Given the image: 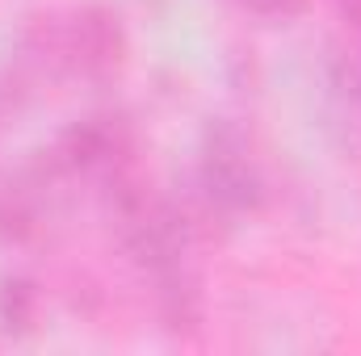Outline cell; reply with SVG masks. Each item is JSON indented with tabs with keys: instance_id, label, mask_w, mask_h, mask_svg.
<instances>
[{
	"instance_id": "cell-2",
	"label": "cell",
	"mask_w": 361,
	"mask_h": 356,
	"mask_svg": "<svg viewBox=\"0 0 361 356\" xmlns=\"http://www.w3.org/2000/svg\"><path fill=\"white\" fill-rule=\"evenodd\" d=\"M63 68L89 76V80H105L118 72L122 55H126V34H122V21L101 8L89 4L80 13H72L63 21Z\"/></svg>"
},
{
	"instance_id": "cell-4",
	"label": "cell",
	"mask_w": 361,
	"mask_h": 356,
	"mask_svg": "<svg viewBox=\"0 0 361 356\" xmlns=\"http://www.w3.org/2000/svg\"><path fill=\"white\" fill-rule=\"evenodd\" d=\"M42 314V289L30 276H4L0 281V327L8 336H30Z\"/></svg>"
},
{
	"instance_id": "cell-3",
	"label": "cell",
	"mask_w": 361,
	"mask_h": 356,
	"mask_svg": "<svg viewBox=\"0 0 361 356\" xmlns=\"http://www.w3.org/2000/svg\"><path fill=\"white\" fill-rule=\"evenodd\" d=\"M156 314L164 323V331L173 336H193L206 319V298L193 272H185L180 265L156 272Z\"/></svg>"
},
{
	"instance_id": "cell-7",
	"label": "cell",
	"mask_w": 361,
	"mask_h": 356,
	"mask_svg": "<svg viewBox=\"0 0 361 356\" xmlns=\"http://www.w3.org/2000/svg\"><path fill=\"white\" fill-rule=\"evenodd\" d=\"M341 13H345V21H353L361 30V0H341Z\"/></svg>"
},
{
	"instance_id": "cell-6",
	"label": "cell",
	"mask_w": 361,
	"mask_h": 356,
	"mask_svg": "<svg viewBox=\"0 0 361 356\" xmlns=\"http://www.w3.org/2000/svg\"><path fill=\"white\" fill-rule=\"evenodd\" d=\"M252 13H265V17H294L307 8V0H244Z\"/></svg>"
},
{
	"instance_id": "cell-5",
	"label": "cell",
	"mask_w": 361,
	"mask_h": 356,
	"mask_svg": "<svg viewBox=\"0 0 361 356\" xmlns=\"http://www.w3.org/2000/svg\"><path fill=\"white\" fill-rule=\"evenodd\" d=\"M42 231V210L34 189L25 184H4L0 189V239L4 243H30Z\"/></svg>"
},
{
	"instance_id": "cell-1",
	"label": "cell",
	"mask_w": 361,
	"mask_h": 356,
	"mask_svg": "<svg viewBox=\"0 0 361 356\" xmlns=\"http://www.w3.org/2000/svg\"><path fill=\"white\" fill-rule=\"evenodd\" d=\"M202 193L219 201L227 214L240 210H261L265 201V177L252 155V143L240 126L219 122L206 130L202 143Z\"/></svg>"
}]
</instances>
